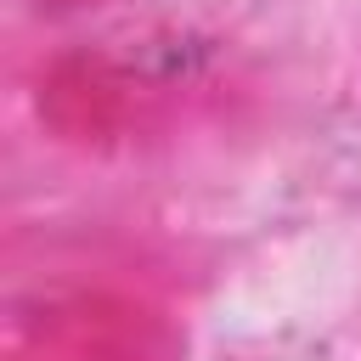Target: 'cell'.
Segmentation results:
<instances>
[]
</instances>
